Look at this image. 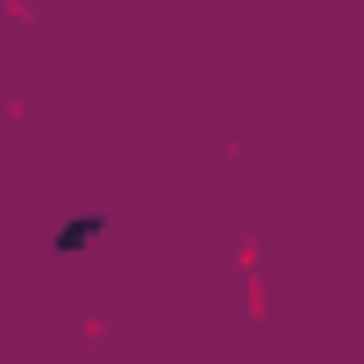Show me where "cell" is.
<instances>
[{
	"label": "cell",
	"instance_id": "cell-1",
	"mask_svg": "<svg viewBox=\"0 0 364 364\" xmlns=\"http://www.w3.org/2000/svg\"><path fill=\"white\" fill-rule=\"evenodd\" d=\"M93 236H100V222H72V229L58 236V250H79V243H93Z\"/></svg>",
	"mask_w": 364,
	"mask_h": 364
}]
</instances>
